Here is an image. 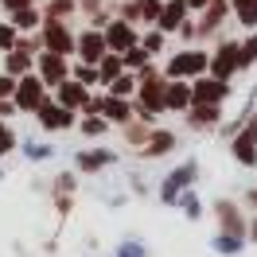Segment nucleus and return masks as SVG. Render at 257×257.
Returning <instances> with one entry per match:
<instances>
[{"mask_svg": "<svg viewBox=\"0 0 257 257\" xmlns=\"http://www.w3.org/2000/svg\"><path fill=\"white\" fill-rule=\"evenodd\" d=\"M164 86H168L164 70H156V66L148 63L145 70H137L133 105H141V109H148V113H156V117H160V113H164Z\"/></svg>", "mask_w": 257, "mask_h": 257, "instance_id": "f257e3e1", "label": "nucleus"}, {"mask_svg": "<svg viewBox=\"0 0 257 257\" xmlns=\"http://www.w3.org/2000/svg\"><path fill=\"white\" fill-rule=\"evenodd\" d=\"M207 51L199 47H183V51H172V59L164 66V78H179V82H191L199 74H207Z\"/></svg>", "mask_w": 257, "mask_h": 257, "instance_id": "f03ea898", "label": "nucleus"}, {"mask_svg": "<svg viewBox=\"0 0 257 257\" xmlns=\"http://www.w3.org/2000/svg\"><path fill=\"white\" fill-rule=\"evenodd\" d=\"M207 74H210V78H218V82H234V74H241V70H238V39H222L218 47L210 51Z\"/></svg>", "mask_w": 257, "mask_h": 257, "instance_id": "7ed1b4c3", "label": "nucleus"}, {"mask_svg": "<svg viewBox=\"0 0 257 257\" xmlns=\"http://www.w3.org/2000/svg\"><path fill=\"white\" fill-rule=\"evenodd\" d=\"M35 121H39V128H43V133H66V128L78 125V113L63 109V105L47 94L39 105H35Z\"/></svg>", "mask_w": 257, "mask_h": 257, "instance_id": "20e7f679", "label": "nucleus"}, {"mask_svg": "<svg viewBox=\"0 0 257 257\" xmlns=\"http://www.w3.org/2000/svg\"><path fill=\"white\" fill-rule=\"evenodd\" d=\"M39 43H43V51H55V55H74V32H70V24L66 20H43L39 24Z\"/></svg>", "mask_w": 257, "mask_h": 257, "instance_id": "39448f33", "label": "nucleus"}, {"mask_svg": "<svg viewBox=\"0 0 257 257\" xmlns=\"http://www.w3.org/2000/svg\"><path fill=\"white\" fill-rule=\"evenodd\" d=\"M195 176H199V164H195V160L179 164L176 172H168V176H164V183H160V203H164V207H176L179 195L195 183Z\"/></svg>", "mask_w": 257, "mask_h": 257, "instance_id": "423d86ee", "label": "nucleus"}, {"mask_svg": "<svg viewBox=\"0 0 257 257\" xmlns=\"http://www.w3.org/2000/svg\"><path fill=\"white\" fill-rule=\"evenodd\" d=\"M51 90L39 82V74H20L16 78V90H12V105H16V113H35V105L47 97Z\"/></svg>", "mask_w": 257, "mask_h": 257, "instance_id": "0eeeda50", "label": "nucleus"}, {"mask_svg": "<svg viewBox=\"0 0 257 257\" xmlns=\"http://www.w3.org/2000/svg\"><path fill=\"white\" fill-rule=\"evenodd\" d=\"M32 70L39 74V82H43L47 90H55L59 82L70 78V59H66V55H55V51H39Z\"/></svg>", "mask_w": 257, "mask_h": 257, "instance_id": "6e6552de", "label": "nucleus"}, {"mask_svg": "<svg viewBox=\"0 0 257 257\" xmlns=\"http://www.w3.org/2000/svg\"><path fill=\"white\" fill-rule=\"evenodd\" d=\"M230 152H234V160H238L241 168H257V113L238 128V133H234Z\"/></svg>", "mask_w": 257, "mask_h": 257, "instance_id": "1a4fd4ad", "label": "nucleus"}, {"mask_svg": "<svg viewBox=\"0 0 257 257\" xmlns=\"http://www.w3.org/2000/svg\"><path fill=\"white\" fill-rule=\"evenodd\" d=\"M195 101L199 105H222V101H230V82H218V78H210V74L191 78V105Z\"/></svg>", "mask_w": 257, "mask_h": 257, "instance_id": "9d476101", "label": "nucleus"}, {"mask_svg": "<svg viewBox=\"0 0 257 257\" xmlns=\"http://www.w3.org/2000/svg\"><path fill=\"white\" fill-rule=\"evenodd\" d=\"M160 4L164 0H121V8H117V16L133 24V28H152L156 16H160Z\"/></svg>", "mask_w": 257, "mask_h": 257, "instance_id": "9b49d317", "label": "nucleus"}, {"mask_svg": "<svg viewBox=\"0 0 257 257\" xmlns=\"http://www.w3.org/2000/svg\"><path fill=\"white\" fill-rule=\"evenodd\" d=\"M101 39H105V51L121 55V51H128L137 39H141V28H133V24H125L121 16H113L109 24L101 28Z\"/></svg>", "mask_w": 257, "mask_h": 257, "instance_id": "f8f14e48", "label": "nucleus"}, {"mask_svg": "<svg viewBox=\"0 0 257 257\" xmlns=\"http://www.w3.org/2000/svg\"><path fill=\"white\" fill-rule=\"evenodd\" d=\"M230 20V0H210L207 8L195 20V39H207V35H218L222 24Z\"/></svg>", "mask_w": 257, "mask_h": 257, "instance_id": "ddd939ff", "label": "nucleus"}, {"mask_svg": "<svg viewBox=\"0 0 257 257\" xmlns=\"http://www.w3.org/2000/svg\"><path fill=\"white\" fill-rule=\"evenodd\" d=\"M214 218H218V230L222 234H234V238H245V214L234 199H214Z\"/></svg>", "mask_w": 257, "mask_h": 257, "instance_id": "4468645a", "label": "nucleus"}, {"mask_svg": "<svg viewBox=\"0 0 257 257\" xmlns=\"http://www.w3.org/2000/svg\"><path fill=\"white\" fill-rule=\"evenodd\" d=\"M90 94H94V90H86V86H82V82H74V78H66V82H59V86H55V101H59L63 109H70V113H82V109H86Z\"/></svg>", "mask_w": 257, "mask_h": 257, "instance_id": "2eb2a0df", "label": "nucleus"}, {"mask_svg": "<svg viewBox=\"0 0 257 257\" xmlns=\"http://www.w3.org/2000/svg\"><path fill=\"white\" fill-rule=\"evenodd\" d=\"M97 113H101L109 125H125V121H133V97L97 94Z\"/></svg>", "mask_w": 257, "mask_h": 257, "instance_id": "dca6fc26", "label": "nucleus"}, {"mask_svg": "<svg viewBox=\"0 0 257 257\" xmlns=\"http://www.w3.org/2000/svg\"><path fill=\"white\" fill-rule=\"evenodd\" d=\"M74 55H78V63H97V59L105 55V39H101V32L82 28V35H74Z\"/></svg>", "mask_w": 257, "mask_h": 257, "instance_id": "f3484780", "label": "nucleus"}, {"mask_svg": "<svg viewBox=\"0 0 257 257\" xmlns=\"http://www.w3.org/2000/svg\"><path fill=\"white\" fill-rule=\"evenodd\" d=\"M187 16H191V12H187V0H164V4H160V16H156L152 28H160L164 35H176V28Z\"/></svg>", "mask_w": 257, "mask_h": 257, "instance_id": "a211bd4d", "label": "nucleus"}, {"mask_svg": "<svg viewBox=\"0 0 257 257\" xmlns=\"http://www.w3.org/2000/svg\"><path fill=\"white\" fill-rule=\"evenodd\" d=\"M109 164H117V156H113L109 148H82L78 156H74V168H78L82 176H97Z\"/></svg>", "mask_w": 257, "mask_h": 257, "instance_id": "6ab92c4d", "label": "nucleus"}, {"mask_svg": "<svg viewBox=\"0 0 257 257\" xmlns=\"http://www.w3.org/2000/svg\"><path fill=\"white\" fill-rule=\"evenodd\" d=\"M176 148V133H168V128L152 125V133H148V141L141 145V156L145 160H160V156H168Z\"/></svg>", "mask_w": 257, "mask_h": 257, "instance_id": "aec40b11", "label": "nucleus"}, {"mask_svg": "<svg viewBox=\"0 0 257 257\" xmlns=\"http://www.w3.org/2000/svg\"><path fill=\"white\" fill-rule=\"evenodd\" d=\"M187 105H191V82L168 78V86H164V113H168V109L183 113Z\"/></svg>", "mask_w": 257, "mask_h": 257, "instance_id": "412c9836", "label": "nucleus"}, {"mask_svg": "<svg viewBox=\"0 0 257 257\" xmlns=\"http://www.w3.org/2000/svg\"><path fill=\"white\" fill-rule=\"evenodd\" d=\"M183 117H187V125L191 128H210V125H218L222 121V105H187L183 109Z\"/></svg>", "mask_w": 257, "mask_h": 257, "instance_id": "4be33fe9", "label": "nucleus"}, {"mask_svg": "<svg viewBox=\"0 0 257 257\" xmlns=\"http://www.w3.org/2000/svg\"><path fill=\"white\" fill-rule=\"evenodd\" d=\"M8 24H12L20 35L39 32V24H43V12H39V4H28V8H16V12H8Z\"/></svg>", "mask_w": 257, "mask_h": 257, "instance_id": "5701e85b", "label": "nucleus"}, {"mask_svg": "<svg viewBox=\"0 0 257 257\" xmlns=\"http://www.w3.org/2000/svg\"><path fill=\"white\" fill-rule=\"evenodd\" d=\"M32 66H35V55H28V51H20V47H12L4 55V74H12V78L32 74Z\"/></svg>", "mask_w": 257, "mask_h": 257, "instance_id": "b1692460", "label": "nucleus"}, {"mask_svg": "<svg viewBox=\"0 0 257 257\" xmlns=\"http://www.w3.org/2000/svg\"><path fill=\"white\" fill-rule=\"evenodd\" d=\"M230 16L238 20L245 32H257V0H230Z\"/></svg>", "mask_w": 257, "mask_h": 257, "instance_id": "393cba45", "label": "nucleus"}, {"mask_svg": "<svg viewBox=\"0 0 257 257\" xmlns=\"http://www.w3.org/2000/svg\"><path fill=\"white\" fill-rule=\"evenodd\" d=\"M94 66H97V86H109V82L125 70V66H121V55H113V51H105Z\"/></svg>", "mask_w": 257, "mask_h": 257, "instance_id": "a878e982", "label": "nucleus"}, {"mask_svg": "<svg viewBox=\"0 0 257 257\" xmlns=\"http://www.w3.org/2000/svg\"><path fill=\"white\" fill-rule=\"evenodd\" d=\"M257 66V32L238 39V70H253Z\"/></svg>", "mask_w": 257, "mask_h": 257, "instance_id": "bb28decb", "label": "nucleus"}, {"mask_svg": "<svg viewBox=\"0 0 257 257\" xmlns=\"http://www.w3.org/2000/svg\"><path fill=\"white\" fill-rule=\"evenodd\" d=\"M148 63H152V55H148L141 43H133L128 51H121V66H125V70H133V74H137V70H145Z\"/></svg>", "mask_w": 257, "mask_h": 257, "instance_id": "cd10ccee", "label": "nucleus"}, {"mask_svg": "<svg viewBox=\"0 0 257 257\" xmlns=\"http://www.w3.org/2000/svg\"><path fill=\"white\" fill-rule=\"evenodd\" d=\"M43 20H70L78 12V0H47V8H39Z\"/></svg>", "mask_w": 257, "mask_h": 257, "instance_id": "c85d7f7f", "label": "nucleus"}, {"mask_svg": "<svg viewBox=\"0 0 257 257\" xmlns=\"http://www.w3.org/2000/svg\"><path fill=\"white\" fill-rule=\"evenodd\" d=\"M133 90H137V74H133V70H121V74L105 86V94H113V97H133Z\"/></svg>", "mask_w": 257, "mask_h": 257, "instance_id": "c756f323", "label": "nucleus"}, {"mask_svg": "<svg viewBox=\"0 0 257 257\" xmlns=\"http://www.w3.org/2000/svg\"><path fill=\"white\" fill-rule=\"evenodd\" d=\"M121 133H125V141L133 148H141L148 141V133H152V125H145V121H137V117H133V121H125V125H121Z\"/></svg>", "mask_w": 257, "mask_h": 257, "instance_id": "7c9ffc66", "label": "nucleus"}, {"mask_svg": "<svg viewBox=\"0 0 257 257\" xmlns=\"http://www.w3.org/2000/svg\"><path fill=\"white\" fill-rule=\"evenodd\" d=\"M78 128L82 137H101V133H109V121L101 113H86V117H78Z\"/></svg>", "mask_w": 257, "mask_h": 257, "instance_id": "2f4dec72", "label": "nucleus"}, {"mask_svg": "<svg viewBox=\"0 0 257 257\" xmlns=\"http://www.w3.org/2000/svg\"><path fill=\"white\" fill-rule=\"evenodd\" d=\"M210 245H214L218 253H226V257H238V253H241V245H245V238H234V234H222V230H218Z\"/></svg>", "mask_w": 257, "mask_h": 257, "instance_id": "473e14b6", "label": "nucleus"}, {"mask_svg": "<svg viewBox=\"0 0 257 257\" xmlns=\"http://www.w3.org/2000/svg\"><path fill=\"white\" fill-rule=\"evenodd\" d=\"M70 78L82 82L86 90H94V86H97V66L94 63H70Z\"/></svg>", "mask_w": 257, "mask_h": 257, "instance_id": "72a5a7b5", "label": "nucleus"}, {"mask_svg": "<svg viewBox=\"0 0 257 257\" xmlns=\"http://www.w3.org/2000/svg\"><path fill=\"white\" fill-rule=\"evenodd\" d=\"M141 47L148 51V55H160L164 51V43H168V35L160 32V28H148V32H141V39H137Z\"/></svg>", "mask_w": 257, "mask_h": 257, "instance_id": "f704fd0d", "label": "nucleus"}, {"mask_svg": "<svg viewBox=\"0 0 257 257\" xmlns=\"http://www.w3.org/2000/svg\"><path fill=\"white\" fill-rule=\"evenodd\" d=\"M113 257H148V245L137 241V238H125V241L113 245Z\"/></svg>", "mask_w": 257, "mask_h": 257, "instance_id": "c9c22d12", "label": "nucleus"}, {"mask_svg": "<svg viewBox=\"0 0 257 257\" xmlns=\"http://www.w3.org/2000/svg\"><path fill=\"white\" fill-rule=\"evenodd\" d=\"M176 207H183V214H187V218H199V214H203V199H199L195 191H183Z\"/></svg>", "mask_w": 257, "mask_h": 257, "instance_id": "e433bc0d", "label": "nucleus"}, {"mask_svg": "<svg viewBox=\"0 0 257 257\" xmlns=\"http://www.w3.org/2000/svg\"><path fill=\"white\" fill-rule=\"evenodd\" d=\"M16 39H20V32L4 20V24H0V55H8V51L16 47Z\"/></svg>", "mask_w": 257, "mask_h": 257, "instance_id": "4c0bfd02", "label": "nucleus"}, {"mask_svg": "<svg viewBox=\"0 0 257 257\" xmlns=\"http://www.w3.org/2000/svg\"><path fill=\"white\" fill-rule=\"evenodd\" d=\"M16 133L8 128V121H0V156H8V152H16Z\"/></svg>", "mask_w": 257, "mask_h": 257, "instance_id": "58836bf2", "label": "nucleus"}, {"mask_svg": "<svg viewBox=\"0 0 257 257\" xmlns=\"http://www.w3.org/2000/svg\"><path fill=\"white\" fill-rule=\"evenodd\" d=\"M113 16H117V8H109V4H105V8H97L94 16H90V28H94V32H101V28H105Z\"/></svg>", "mask_w": 257, "mask_h": 257, "instance_id": "ea45409f", "label": "nucleus"}, {"mask_svg": "<svg viewBox=\"0 0 257 257\" xmlns=\"http://www.w3.org/2000/svg\"><path fill=\"white\" fill-rule=\"evenodd\" d=\"M16 47L28 51V55H39V51H43V43H39V35H35V32H28V35H20V39H16Z\"/></svg>", "mask_w": 257, "mask_h": 257, "instance_id": "a19ab883", "label": "nucleus"}, {"mask_svg": "<svg viewBox=\"0 0 257 257\" xmlns=\"http://www.w3.org/2000/svg\"><path fill=\"white\" fill-rule=\"evenodd\" d=\"M24 152H28L32 160H47V156L55 152V148H51V145H24Z\"/></svg>", "mask_w": 257, "mask_h": 257, "instance_id": "79ce46f5", "label": "nucleus"}, {"mask_svg": "<svg viewBox=\"0 0 257 257\" xmlns=\"http://www.w3.org/2000/svg\"><path fill=\"white\" fill-rule=\"evenodd\" d=\"M12 90H16V78L0 70V97H8V101H12Z\"/></svg>", "mask_w": 257, "mask_h": 257, "instance_id": "37998d69", "label": "nucleus"}, {"mask_svg": "<svg viewBox=\"0 0 257 257\" xmlns=\"http://www.w3.org/2000/svg\"><path fill=\"white\" fill-rule=\"evenodd\" d=\"M176 35H179V39H195V20L187 16V20H183V24L176 28Z\"/></svg>", "mask_w": 257, "mask_h": 257, "instance_id": "c03bdc74", "label": "nucleus"}, {"mask_svg": "<svg viewBox=\"0 0 257 257\" xmlns=\"http://www.w3.org/2000/svg\"><path fill=\"white\" fill-rule=\"evenodd\" d=\"M97 8H105V0H78V12H86V16H94Z\"/></svg>", "mask_w": 257, "mask_h": 257, "instance_id": "a18cd8bd", "label": "nucleus"}, {"mask_svg": "<svg viewBox=\"0 0 257 257\" xmlns=\"http://www.w3.org/2000/svg\"><path fill=\"white\" fill-rule=\"evenodd\" d=\"M28 4H39V0H0L4 12H16V8H28Z\"/></svg>", "mask_w": 257, "mask_h": 257, "instance_id": "49530a36", "label": "nucleus"}, {"mask_svg": "<svg viewBox=\"0 0 257 257\" xmlns=\"http://www.w3.org/2000/svg\"><path fill=\"white\" fill-rule=\"evenodd\" d=\"M12 113H16V105H12V101H8V97H0V121H8V117H12Z\"/></svg>", "mask_w": 257, "mask_h": 257, "instance_id": "de8ad7c7", "label": "nucleus"}, {"mask_svg": "<svg viewBox=\"0 0 257 257\" xmlns=\"http://www.w3.org/2000/svg\"><path fill=\"white\" fill-rule=\"evenodd\" d=\"M245 241H257V214L245 222Z\"/></svg>", "mask_w": 257, "mask_h": 257, "instance_id": "09e8293b", "label": "nucleus"}, {"mask_svg": "<svg viewBox=\"0 0 257 257\" xmlns=\"http://www.w3.org/2000/svg\"><path fill=\"white\" fill-rule=\"evenodd\" d=\"M207 4H210V0H187V12H203Z\"/></svg>", "mask_w": 257, "mask_h": 257, "instance_id": "8fccbe9b", "label": "nucleus"}, {"mask_svg": "<svg viewBox=\"0 0 257 257\" xmlns=\"http://www.w3.org/2000/svg\"><path fill=\"white\" fill-rule=\"evenodd\" d=\"M245 203H249V207L257 210V187H253V191H245Z\"/></svg>", "mask_w": 257, "mask_h": 257, "instance_id": "3c124183", "label": "nucleus"}, {"mask_svg": "<svg viewBox=\"0 0 257 257\" xmlns=\"http://www.w3.org/2000/svg\"><path fill=\"white\" fill-rule=\"evenodd\" d=\"M253 101H257V86H253Z\"/></svg>", "mask_w": 257, "mask_h": 257, "instance_id": "603ef678", "label": "nucleus"}, {"mask_svg": "<svg viewBox=\"0 0 257 257\" xmlns=\"http://www.w3.org/2000/svg\"><path fill=\"white\" fill-rule=\"evenodd\" d=\"M0 179H4V172H0Z\"/></svg>", "mask_w": 257, "mask_h": 257, "instance_id": "864d4df0", "label": "nucleus"}]
</instances>
